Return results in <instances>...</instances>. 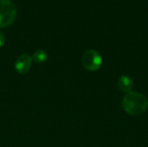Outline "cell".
Here are the masks:
<instances>
[{
    "label": "cell",
    "mask_w": 148,
    "mask_h": 147,
    "mask_svg": "<svg viewBox=\"0 0 148 147\" xmlns=\"http://www.w3.org/2000/svg\"><path fill=\"white\" fill-rule=\"evenodd\" d=\"M118 86L121 91L127 94L129 92H132V89L134 88V81L128 75H122L118 81Z\"/></svg>",
    "instance_id": "5"
},
{
    "label": "cell",
    "mask_w": 148,
    "mask_h": 147,
    "mask_svg": "<svg viewBox=\"0 0 148 147\" xmlns=\"http://www.w3.org/2000/svg\"><path fill=\"white\" fill-rule=\"evenodd\" d=\"M122 107L131 115H141L148 107V100L143 94L137 92L127 93L122 100Z\"/></svg>",
    "instance_id": "1"
},
{
    "label": "cell",
    "mask_w": 148,
    "mask_h": 147,
    "mask_svg": "<svg viewBox=\"0 0 148 147\" xmlns=\"http://www.w3.org/2000/svg\"><path fill=\"white\" fill-rule=\"evenodd\" d=\"M4 43H5V36H4V35L0 31V48L3 47Z\"/></svg>",
    "instance_id": "7"
},
{
    "label": "cell",
    "mask_w": 148,
    "mask_h": 147,
    "mask_svg": "<svg viewBox=\"0 0 148 147\" xmlns=\"http://www.w3.org/2000/svg\"><path fill=\"white\" fill-rule=\"evenodd\" d=\"M83 67L91 72L97 71L102 64V58L101 55L95 49H88L84 52L82 57Z\"/></svg>",
    "instance_id": "3"
},
{
    "label": "cell",
    "mask_w": 148,
    "mask_h": 147,
    "mask_svg": "<svg viewBox=\"0 0 148 147\" xmlns=\"http://www.w3.org/2000/svg\"><path fill=\"white\" fill-rule=\"evenodd\" d=\"M48 59V54L43 49H38L36 50L33 55H32V61H34L36 63H43Z\"/></svg>",
    "instance_id": "6"
},
{
    "label": "cell",
    "mask_w": 148,
    "mask_h": 147,
    "mask_svg": "<svg viewBox=\"0 0 148 147\" xmlns=\"http://www.w3.org/2000/svg\"><path fill=\"white\" fill-rule=\"evenodd\" d=\"M32 64V57L28 54H23L19 55L15 62V69L18 74L27 73Z\"/></svg>",
    "instance_id": "4"
},
{
    "label": "cell",
    "mask_w": 148,
    "mask_h": 147,
    "mask_svg": "<svg viewBox=\"0 0 148 147\" xmlns=\"http://www.w3.org/2000/svg\"><path fill=\"white\" fill-rule=\"evenodd\" d=\"M16 16V8L10 0H0V29L11 25Z\"/></svg>",
    "instance_id": "2"
}]
</instances>
